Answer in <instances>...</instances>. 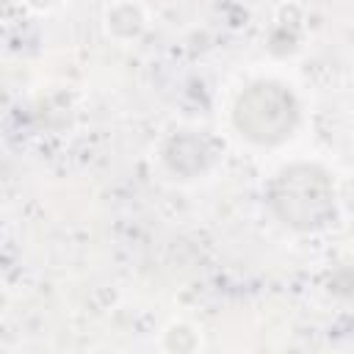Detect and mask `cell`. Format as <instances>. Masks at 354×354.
Listing matches in <instances>:
<instances>
[{
  "label": "cell",
  "instance_id": "cell-1",
  "mask_svg": "<svg viewBox=\"0 0 354 354\" xmlns=\"http://www.w3.org/2000/svg\"><path fill=\"white\" fill-rule=\"evenodd\" d=\"M268 205L293 230H321L335 218V191L324 169L313 163L285 166L268 185Z\"/></svg>",
  "mask_w": 354,
  "mask_h": 354
},
{
  "label": "cell",
  "instance_id": "cell-2",
  "mask_svg": "<svg viewBox=\"0 0 354 354\" xmlns=\"http://www.w3.org/2000/svg\"><path fill=\"white\" fill-rule=\"evenodd\" d=\"M232 119L243 138L271 147L293 133L299 122V105L285 86L260 80L243 88V94L235 102Z\"/></svg>",
  "mask_w": 354,
  "mask_h": 354
},
{
  "label": "cell",
  "instance_id": "cell-3",
  "mask_svg": "<svg viewBox=\"0 0 354 354\" xmlns=\"http://www.w3.org/2000/svg\"><path fill=\"white\" fill-rule=\"evenodd\" d=\"M36 3H47V0H36Z\"/></svg>",
  "mask_w": 354,
  "mask_h": 354
}]
</instances>
